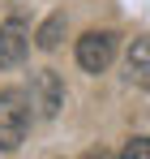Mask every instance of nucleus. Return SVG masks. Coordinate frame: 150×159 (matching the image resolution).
Returning a JSON list of instances; mask_svg holds the SVG:
<instances>
[{
  "label": "nucleus",
  "mask_w": 150,
  "mask_h": 159,
  "mask_svg": "<svg viewBox=\"0 0 150 159\" xmlns=\"http://www.w3.org/2000/svg\"><path fill=\"white\" fill-rule=\"evenodd\" d=\"M30 129V103L22 90H0V151H17Z\"/></svg>",
  "instance_id": "f257e3e1"
},
{
  "label": "nucleus",
  "mask_w": 150,
  "mask_h": 159,
  "mask_svg": "<svg viewBox=\"0 0 150 159\" xmlns=\"http://www.w3.org/2000/svg\"><path fill=\"white\" fill-rule=\"evenodd\" d=\"M125 78L137 90H150V39H133L125 56Z\"/></svg>",
  "instance_id": "20e7f679"
},
{
  "label": "nucleus",
  "mask_w": 150,
  "mask_h": 159,
  "mask_svg": "<svg viewBox=\"0 0 150 159\" xmlns=\"http://www.w3.org/2000/svg\"><path fill=\"white\" fill-rule=\"evenodd\" d=\"M112 56H116V34L112 30H90V34L77 39V65L86 73H103L112 65Z\"/></svg>",
  "instance_id": "f03ea898"
},
{
  "label": "nucleus",
  "mask_w": 150,
  "mask_h": 159,
  "mask_svg": "<svg viewBox=\"0 0 150 159\" xmlns=\"http://www.w3.org/2000/svg\"><path fill=\"white\" fill-rule=\"evenodd\" d=\"M60 34H64V13H56V17H47V22L39 26V34H34V43H39L43 52H51V48L60 43Z\"/></svg>",
  "instance_id": "423d86ee"
},
{
  "label": "nucleus",
  "mask_w": 150,
  "mask_h": 159,
  "mask_svg": "<svg viewBox=\"0 0 150 159\" xmlns=\"http://www.w3.org/2000/svg\"><path fill=\"white\" fill-rule=\"evenodd\" d=\"M34 103H39V112H43V116H56V112H60V103H64L60 78H56L51 69L34 73Z\"/></svg>",
  "instance_id": "39448f33"
},
{
  "label": "nucleus",
  "mask_w": 150,
  "mask_h": 159,
  "mask_svg": "<svg viewBox=\"0 0 150 159\" xmlns=\"http://www.w3.org/2000/svg\"><path fill=\"white\" fill-rule=\"evenodd\" d=\"M125 155L129 159H150V138H133V142L125 146Z\"/></svg>",
  "instance_id": "0eeeda50"
},
{
  "label": "nucleus",
  "mask_w": 150,
  "mask_h": 159,
  "mask_svg": "<svg viewBox=\"0 0 150 159\" xmlns=\"http://www.w3.org/2000/svg\"><path fill=\"white\" fill-rule=\"evenodd\" d=\"M30 52V30L22 17H9L0 26V69H17Z\"/></svg>",
  "instance_id": "7ed1b4c3"
}]
</instances>
